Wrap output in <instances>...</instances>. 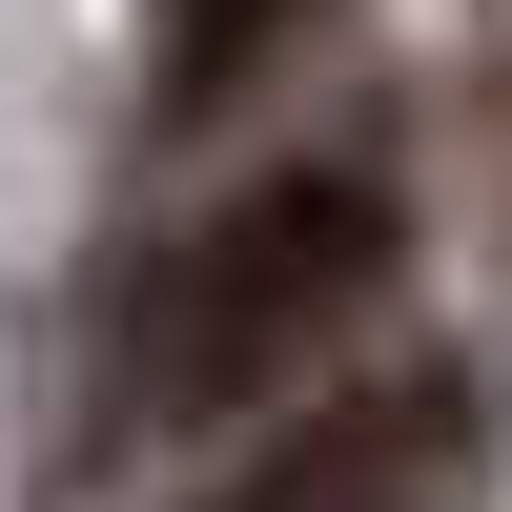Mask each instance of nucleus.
<instances>
[{"label":"nucleus","instance_id":"obj_1","mask_svg":"<svg viewBox=\"0 0 512 512\" xmlns=\"http://www.w3.org/2000/svg\"><path fill=\"white\" fill-rule=\"evenodd\" d=\"M390 287V185L369 164H267L226 226L144 267V410H246Z\"/></svg>","mask_w":512,"mask_h":512},{"label":"nucleus","instance_id":"obj_2","mask_svg":"<svg viewBox=\"0 0 512 512\" xmlns=\"http://www.w3.org/2000/svg\"><path fill=\"white\" fill-rule=\"evenodd\" d=\"M287 41H308V0H164V123H226Z\"/></svg>","mask_w":512,"mask_h":512},{"label":"nucleus","instance_id":"obj_3","mask_svg":"<svg viewBox=\"0 0 512 512\" xmlns=\"http://www.w3.org/2000/svg\"><path fill=\"white\" fill-rule=\"evenodd\" d=\"M390 472V410H349V431H308V451H267L246 492H205V512H328V492H369Z\"/></svg>","mask_w":512,"mask_h":512}]
</instances>
